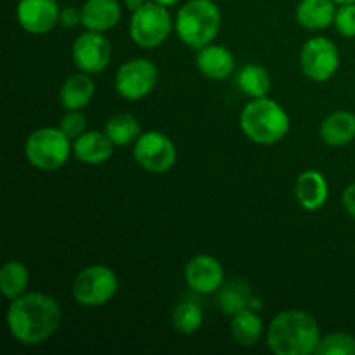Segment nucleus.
I'll return each instance as SVG.
<instances>
[{
    "instance_id": "nucleus-1",
    "label": "nucleus",
    "mask_w": 355,
    "mask_h": 355,
    "mask_svg": "<svg viewBox=\"0 0 355 355\" xmlns=\"http://www.w3.org/2000/svg\"><path fill=\"white\" fill-rule=\"evenodd\" d=\"M61 307L44 293H24L10 300L7 309V328L12 338L23 345L35 347L47 342L61 324Z\"/></svg>"
},
{
    "instance_id": "nucleus-2",
    "label": "nucleus",
    "mask_w": 355,
    "mask_h": 355,
    "mask_svg": "<svg viewBox=\"0 0 355 355\" xmlns=\"http://www.w3.org/2000/svg\"><path fill=\"white\" fill-rule=\"evenodd\" d=\"M321 329L315 319L304 311H283L267 326V345L276 355L315 354Z\"/></svg>"
},
{
    "instance_id": "nucleus-3",
    "label": "nucleus",
    "mask_w": 355,
    "mask_h": 355,
    "mask_svg": "<svg viewBox=\"0 0 355 355\" xmlns=\"http://www.w3.org/2000/svg\"><path fill=\"white\" fill-rule=\"evenodd\" d=\"M241 130L250 141L270 146L286 137L291 121L286 111L277 101L270 97L252 99L241 111Z\"/></svg>"
},
{
    "instance_id": "nucleus-4",
    "label": "nucleus",
    "mask_w": 355,
    "mask_h": 355,
    "mask_svg": "<svg viewBox=\"0 0 355 355\" xmlns=\"http://www.w3.org/2000/svg\"><path fill=\"white\" fill-rule=\"evenodd\" d=\"M220 9L214 0H189L177 12L173 28L187 47L198 51L205 45L214 44L220 31Z\"/></svg>"
},
{
    "instance_id": "nucleus-5",
    "label": "nucleus",
    "mask_w": 355,
    "mask_h": 355,
    "mask_svg": "<svg viewBox=\"0 0 355 355\" xmlns=\"http://www.w3.org/2000/svg\"><path fill=\"white\" fill-rule=\"evenodd\" d=\"M71 139L61 130L54 127L37 128L31 132L30 137L24 144V156L28 163L38 170L52 172L61 168L69 159L73 151Z\"/></svg>"
},
{
    "instance_id": "nucleus-6",
    "label": "nucleus",
    "mask_w": 355,
    "mask_h": 355,
    "mask_svg": "<svg viewBox=\"0 0 355 355\" xmlns=\"http://www.w3.org/2000/svg\"><path fill=\"white\" fill-rule=\"evenodd\" d=\"M172 17L166 7L153 0L132 12L130 37L134 44L142 49H155L162 45L172 33Z\"/></svg>"
},
{
    "instance_id": "nucleus-7",
    "label": "nucleus",
    "mask_w": 355,
    "mask_h": 355,
    "mask_svg": "<svg viewBox=\"0 0 355 355\" xmlns=\"http://www.w3.org/2000/svg\"><path fill=\"white\" fill-rule=\"evenodd\" d=\"M118 291V277L107 266H90L76 276L73 298L83 307H101L113 300Z\"/></svg>"
},
{
    "instance_id": "nucleus-8",
    "label": "nucleus",
    "mask_w": 355,
    "mask_h": 355,
    "mask_svg": "<svg viewBox=\"0 0 355 355\" xmlns=\"http://www.w3.org/2000/svg\"><path fill=\"white\" fill-rule=\"evenodd\" d=\"M158 83V68L144 58H135L118 68L114 75V89L127 101H141L155 90Z\"/></svg>"
},
{
    "instance_id": "nucleus-9",
    "label": "nucleus",
    "mask_w": 355,
    "mask_h": 355,
    "mask_svg": "<svg viewBox=\"0 0 355 355\" xmlns=\"http://www.w3.org/2000/svg\"><path fill=\"white\" fill-rule=\"evenodd\" d=\"M340 66V52L329 38L314 37L305 42L300 52V68L312 82H328Z\"/></svg>"
},
{
    "instance_id": "nucleus-10",
    "label": "nucleus",
    "mask_w": 355,
    "mask_h": 355,
    "mask_svg": "<svg viewBox=\"0 0 355 355\" xmlns=\"http://www.w3.org/2000/svg\"><path fill=\"white\" fill-rule=\"evenodd\" d=\"M134 159L148 172L165 173L177 162L175 144L162 132H144L134 144Z\"/></svg>"
},
{
    "instance_id": "nucleus-11",
    "label": "nucleus",
    "mask_w": 355,
    "mask_h": 355,
    "mask_svg": "<svg viewBox=\"0 0 355 355\" xmlns=\"http://www.w3.org/2000/svg\"><path fill=\"white\" fill-rule=\"evenodd\" d=\"M71 55L80 71L94 75L104 71L110 64L111 44L101 31L87 30L73 42Z\"/></svg>"
},
{
    "instance_id": "nucleus-12",
    "label": "nucleus",
    "mask_w": 355,
    "mask_h": 355,
    "mask_svg": "<svg viewBox=\"0 0 355 355\" xmlns=\"http://www.w3.org/2000/svg\"><path fill=\"white\" fill-rule=\"evenodd\" d=\"M17 23L31 35H45L59 24L61 9L55 0H19Z\"/></svg>"
},
{
    "instance_id": "nucleus-13",
    "label": "nucleus",
    "mask_w": 355,
    "mask_h": 355,
    "mask_svg": "<svg viewBox=\"0 0 355 355\" xmlns=\"http://www.w3.org/2000/svg\"><path fill=\"white\" fill-rule=\"evenodd\" d=\"M184 276L187 286L196 293H215L224 284V267L215 257L201 253L187 262Z\"/></svg>"
},
{
    "instance_id": "nucleus-14",
    "label": "nucleus",
    "mask_w": 355,
    "mask_h": 355,
    "mask_svg": "<svg viewBox=\"0 0 355 355\" xmlns=\"http://www.w3.org/2000/svg\"><path fill=\"white\" fill-rule=\"evenodd\" d=\"M196 64L198 69L203 73L207 78L220 82L229 78L236 69V61L232 52L224 45L208 44L196 51Z\"/></svg>"
},
{
    "instance_id": "nucleus-15",
    "label": "nucleus",
    "mask_w": 355,
    "mask_h": 355,
    "mask_svg": "<svg viewBox=\"0 0 355 355\" xmlns=\"http://www.w3.org/2000/svg\"><path fill=\"white\" fill-rule=\"evenodd\" d=\"M328 194V182L318 170H305L295 182V196L298 205L307 211H315L324 207Z\"/></svg>"
},
{
    "instance_id": "nucleus-16",
    "label": "nucleus",
    "mask_w": 355,
    "mask_h": 355,
    "mask_svg": "<svg viewBox=\"0 0 355 355\" xmlns=\"http://www.w3.org/2000/svg\"><path fill=\"white\" fill-rule=\"evenodd\" d=\"M114 144L106 132L90 130L75 139L73 155L85 165H103L113 156Z\"/></svg>"
},
{
    "instance_id": "nucleus-17",
    "label": "nucleus",
    "mask_w": 355,
    "mask_h": 355,
    "mask_svg": "<svg viewBox=\"0 0 355 355\" xmlns=\"http://www.w3.org/2000/svg\"><path fill=\"white\" fill-rule=\"evenodd\" d=\"M121 7L116 0H87L82 6V24L90 31H104L116 26Z\"/></svg>"
},
{
    "instance_id": "nucleus-18",
    "label": "nucleus",
    "mask_w": 355,
    "mask_h": 355,
    "mask_svg": "<svg viewBox=\"0 0 355 355\" xmlns=\"http://www.w3.org/2000/svg\"><path fill=\"white\" fill-rule=\"evenodd\" d=\"M96 92V83L89 73H76L66 78L59 90V99L66 111H82L92 101Z\"/></svg>"
},
{
    "instance_id": "nucleus-19",
    "label": "nucleus",
    "mask_w": 355,
    "mask_h": 355,
    "mask_svg": "<svg viewBox=\"0 0 355 355\" xmlns=\"http://www.w3.org/2000/svg\"><path fill=\"white\" fill-rule=\"evenodd\" d=\"M324 144L340 148L355 139V114L350 111H335L322 120L319 128Z\"/></svg>"
},
{
    "instance_id": "nucleus-20",
    "label": "nucleus",
    "mask_w": 355,
    "mask_h": 355,
    "mask_svg": "<svg viewBox=\"0 0 355 355\" xmlns=\"http://www.w3.org/2000/svg\"><path fill=\"white\" fill-rule=\"evenodd\" d=\"M336 3L333 0H302L297 7V21L311 31L324 30L335 23Z\"/></svg>"
},
{
    "instance_id": "nucleus-21",
    "label": "nucleus",
    "mask_w": 355,
    "mask_h": 355,
    "mask_svg": "<svg viewBox=\"0 0 355 355\" xmlns=\"http://www.w3.org/2000/svg\"><path fill=\"white\" fill-rule=\"evenodd\" d=\"M263 335V321L252 307L238 312L231 319V336L238 345L253 347Z\"/></svg>"
},
{
    "instance_id": "nucleus-22",
    "label": "nucleus",
    "mask_w": 355,
    "mask_h": 355,
    "mask_svg": "<svg viewBox=\"0 0 355 355\" xmlns=\"http://www.w3.org/2000/svg\"><path fill=\"white\" fill-rule=\"evenodd\" d=\"M218 307L222 309V312L227 315H234L238 312L245 311L252 305L253 302V293L252 288L248 283L241 279H232L229 283H224L218 290L217 295Z\"/></svg>"
},
{
    "instance_id": "nucleus-23",
    "label": "nucleus",
    "mask_w": 355,
    "mask_h": 355,
    "mask_svg": "<svg viewBox=\"0 0 355 355\" xmlns=\"http://www.w3.org/2000/svg\"><path fill=\"white\" fill-rule=\"evenodd\" d=\"M236 85L252 99L266 97L270 90V76L260 64H245L236 73Z\"/></svg>"
},
{
    "instance_id": "nucleus-24",
    "label": "nucleus",
    "mask_w": 355,
    "mask_h": 355,
    "mask_svg": "<svg viewBox=\"0 0 355 355\" xmlns=\"http://www.w3.org/2000/svg\"><path fill=\"white\" fill-rule=\"evenodd\" d=\"M30 283V270L23 262L10 260L0 269V291L9 300H16L26 293Z\"/></svg>"
},
{
    "instance_id": "nucleus-25",
    "label": "nucleus",
    "mask_w": 355,
    "mask_h": 355,
    "mask_svg": "<svg viewBox=\"0 0 355 355\" xmlns=\"http://www.w3.org/2000/svg\"><path fill=\"white\" fill-rule=\"evenodd\" d=\"M104 132H106L107 137L113 141L114 146L135 144V141H137L142 134L141 125L135 120L134 114L130 113L113 114V116L106 121Z\"/></svg>"
},
{
    "instance_id": "nucleus-26",
    "label": "nucleus",
    "mask_w": 355,
    "mask_h": 355,
    "mask_svg": "<svg viewBox=\"0 0 355 355\" xmlns=\"http://www.w3.org/2000/svg\"><path fill=\"white\" fill-rule=\"evenodd\" d=\"M172 324L180 335H194L203 326V311L193 300H186L177 305L172 312Z\"/></svg>"
},
{
    "instance_id": "nucleus-27",
    "label": "nucleus",
    "mask_w": 355,
    "mask_h": 355,
    "mask_svg": "<svg viewBox=\"0 0 355 355\" xmlns=\"http://www.w3.org/2000/svg\"><path fill=\"white\" fill-rule=\"evenodd\" d=\"M318 355H355V338L350 333H331L319 342Z\"/></svg>"
},
{
    "instance_id": "nucleus-28",
    "label": "nucleus",
    "mask_w": 355,
    "mask_h": 355,
    "mask_svg": "<svg viewBox=\"0 0 355 355\" xmlns=\"http://www.w3.org/2000/svg\"><path fill=\"white\" fill-rule=\"evenodd\" d=\"M335 28L340 35L347 38L355 37V3H345L336 9Z\"/></svg>"
},
{
    "instance_id": "nucleus-29",
    "label": "nucleus",
    "mask_w": 355,
    "mask_h": 355,
    "mask_svg": "<svg viewBox=\"0 0 355 355\" xmlns=\"http://www.w3.org/2000/svg\"><path fill=\"white\" fill-rule=\"evenodd\" d=\"M59 128L68 135L69 139H78L87 132V118L82 111H68L59 121Z\"/></svg>"
},
{
    "instance_id": "nucleus-30",
    "label": "nucleus",
    "mask_w": 355,
    "mask_h": 355,
    "mask_svg": "<svg viewBox=\"0 0 355 355\" xmlns=\"http://www.w3.org/2000/svg\"><path fill=\"white\" fill-rule=\"evenodd\" d=\"M59 24L64 28H75L82 24V7H64L61 9V16H59Z\"/></svg>"
},
{
    "instance_id": "nucleus-31",
    "label": "nucleus",
    "mask_w": 355,
    "mask_h": 355,
    "mask_svg": "<svg viewBox=\"0 0 355 355\" xmlns=\"http://www.w3.org/2000/svg\"><path fill=\"white\" fill-rule=\"evenodd\" d=\"M342 203H343V208L347 210V214H349L352 218H355V182L350 184V186L343 191Z\"/></svg>"
},
{
    "instance_id": "nucleus-32",
    "label": "nucleus",
    "mask_w": 355,
    "mask_h": 355,
    "mask_svg": "<svg viewBox=\"0 0 355 355\" xmlns=\"http://www.w3.org/2000/svg\"><path fill=\"white\" fill-rule=\"evenodd\" d=\"M144 3H146V0H125V6H127V9L132 10V12H135L137 9H141Z\"/></svg>"
},
{
    "instance_id": "nucleus-33",
    "label": "nucleus",
    "mask_w": 355,
    "mask_h": 355,
    "mask_svg": "<svg viewBox=\"0 0 355 355\" xmlns=\"http://www.w3.org/2000/svg\"><path fill=\"white\" fill-rule=\"evenodd\" d=\"M153 2L159 3V6H165V7H172L175 6V3H179L180 0H153Z\"/></svg>"
},
{
    "instance_id": "nucleus-34",
    "label": "nucleus",
    "mask_w": 355,
    "mask_h": 355,
    "mask_svg": "<svg viewBox=\"0 0 355 355\" xmlns=\"http://www.w3.org/2000/svg\"><path fill=\"white\" fill-rule=\"evenodd\" d=\"M335 3H338V6H345V3H355V0H333Z\"/></svg>"
}]
</instances>
